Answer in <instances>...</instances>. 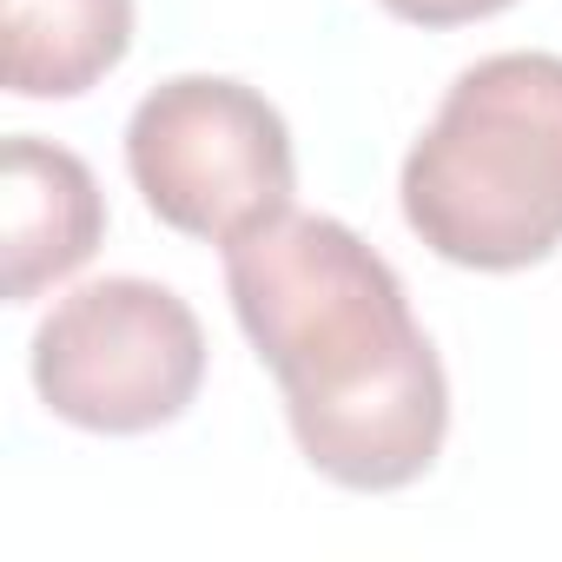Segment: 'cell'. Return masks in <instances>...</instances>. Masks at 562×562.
I'll return each instance as SVG.
<instances>
[{"instance_id": "1", "label": "cell", "mask_w": 562, "mask_h": 562, "mask_svg": "<svg viewBox=\"0 0 562 562\" xmlns=\"http://www.w3.org/2000/svg\"><path fill=\"white\" fill-rule=\"evenodd\" d=\"M225 292L285 391L299 450L345 490L417 483L450 430L443 364L397 271L325 212H278L225 245Z\"/></svg>"}, {"instance_id": "4", "label": "cell", "mask_w": 562, "mask_h": 562, "mask_svg": "<svg viewBox=\"0 0 562 562\" xmlns=\"http://www.w3.org/2000/svg\"><path fill=\"white\" fill-rule=\"evenodd\" d=\"M34 384L54 417L139 437L172 424L205 384V331L192 305L153 278H100L34 331Z\"/></svg>"}, {"instance_id": "2", "label": "cell", "mask_w": 562, "mask_h": 562, "mask_svg": "<svg viewBox=\"0 0 562 562\" xmlns=\"http://www.w3.org/2000/svg\"><path fill=\"white\" fill-rule=\"evenodd\" d=\"M411 232L470 271L562 245V54H496L457 74L404 159Z\"/></svg>"}, {"instance_id": "6", "label": "cell", "mask_w": 562, "mask_h": 562, "mask_svg": "<svg viewBox=\"0 0 562 562\" xmlns=\"http://www.w3.org/2000/svg\"><path fill=\"white\" fill-rule=\"evenodd\" d=\"M133 47V0H0V74L21 100H74Z\"/></svg>"}, {"instance_id": "5", "label": "cell", "mask_w": 562, "mask_h": 562, "mask_svg": "<svg viewBox=\"0 0 562 562\" xmlns=\"http://www.w3.org/2000/svg\"><path fill=\"white\" fill-rule=\"evenodd\" d=\"M0 199H8V299L14 305L74 278L106 232V199L87 159L34 133L0 146Z\"/></svg>"}, {"instance_id": "3", "label": "cell", "mask_w": 562, "mask_h": 562, "mask_svg": "<svg viewBox=\"0 0 562 562\" xmlns=\"http://www.w3.org/2000/svg\"><path fill=\"white\" fill-rule=\"evenodd\" d=\"M126 166L146 205L186 238L232 245L292 212V133L265 93L238 80L186 74L153 87L133 106Z\"/></svg>"}, {"instance_id": "7", "label": "cell", "mask_w": 562, "mask_h": 562, "mask_svg": "<svg viewBox=\"0 0 562 562\" xmlns=\"http://www.w3.org/2000/svg\"><path fill=\"white\" fill-rule=\"evenodd\" d=\"M397 21H417V27H463V21H483V14H503L509 0H384Z\"/></svg>"}]
</instances>
